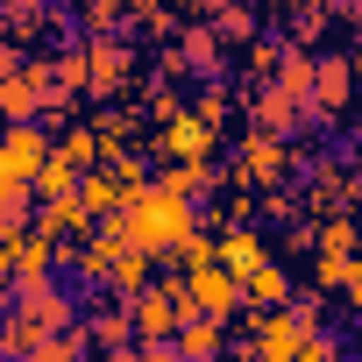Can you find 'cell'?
I'll return each instance as SVG.
<instances>
[{
  "label": "cell",
  "instance_id": "1",
  "mask_svg": "<svg viewBox=\"0 0 362 362\" xmlns=\"http://www.w3.org/2000/svg\"><path fill=\"white\" fill-rule=\"evenodd\" d=\"M36 156H43V135H36V128H15V135H8V170H0V192H29Z\"/></svg>",
  "mask_w": 362,
  "mask_h": 362
}]
</instances>
